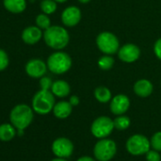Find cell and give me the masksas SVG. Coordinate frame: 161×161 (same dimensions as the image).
I'll list each match as a JSON object with an SVG mask.
<instances>
[{
    "mask_svg": "<svg viewBox=\"0 0 161 161\" xmlns=\"http://www.w3.org/2000/svg\"><path fill=\"white\" fill-rule=\"evenodd\" d=\"M44 41L47 47L55 50H62L69 43V33L62 26H50L44 31Z\"/></svg>",
    "mask_w": 161,
    "mask_h": 161,
    "instance_id": "1",
    "label": "cell"
},
{
    "mask_svg": "<svg viewBox=\"0 0 161 161\" xmlns=\"http://www.w3.org/2000/svg\"><path fill=\"white\" fill-rule=\"evenodd\" d=\"M33 109L28 104L21 103L15 105L10 113L11 123L17 130H25L33 120Z\"/></svg>",
    "mask_w": 161,
    "mask_h": 161,
    "instance_id": "2",
    "label": "cell"
},
{
    "mask_svg": "<svg viewBox=\"0 0 161 161\" xmlns=\"http://www.w3.org/2000/svg\"><path fill=\"white\" fill-rule=\"evenodd\" d=\"M55 105V96L50 90L40 89L37 91L31 102L33 111L39 115H47L53 110Z\"/></svg>",
    "mask_w": 161,
    "mask_h": 161,
    "instance_id": "3",
    "label": "cell"
},
{
    "mask_svg": "<svg viewBox=\"0 0 161 161\" xmlns=\"http://www.w3.org/2000/svg\"><path fill=\"white\" fill-rule=\"evenodd\" d=\"M47 69L56 75L66 73L72 66V59L66 52L57 50L50 54L47 61Z\"/></svg>",
    "mask_w": 161,
    "mask_h": 161,
    "instance_id": "4",
    "label": "cell"
},
{
    "mask_svg": "<svg viewBox=\"0 0 161 161\" xmlns=\"http://www.w3.org/2000/svg\"><path fill=\"white\" fill-rule=\"evenodd\" d=\"M97 47L101 52L107 55H114L118 53L120 44L119 38L110 31H102L96 38Z\"/></svg>",
    "mask_w": 161,
    "mask_h": 161,
    "instance_id": "5",
    "label": "cell"
},
{
    "mask_svg": "<svg viewBox=\"0 0 161 161\" xmlns=\"http://www.w3.org/2000/svg\"><path fill=\"white\" fill-rule=\"evenodd\" d=\"M117 144L110 138H102L95 144L93 153L99 161H110L117 153Z\"/></svg>",
    "mask_w": 161,
    "mask_h": 161,
    "instance_id": "6",
    "label": "cell"
},
{
    "mask_svg": "<svg viewBox=\"0 0 161 161\" xmlns=\"http://www.w3.org/2000/svg\"><path fill=\"white\" fill-rule=\"evenodd\" d=\"M125 147L130 154L142 155L151 149V142L145 136L135 134L127 139Z\"/></svg>",
    "mask_w": 161,
    "mask_h": 161,
    "instance_id": "7",
    "label": "cell"
},
{
    "mask_svg": "<svg viewBox=\"0 0 161 161\" xmlns=\"http://www.w3.org/2000/svg\"><path fill=\"white\" fill-rule=\"evenodd\" d=\"M114 129V120L107 116H101L92 122L90 131L96 138L102 139L108 137Z\"/></svg>",
    "mask_w": 161,
    "mask_h": 161,
    "instance_id": "8",
    "label": "cell"
},
{
    "mask_svg": "<svg viewBox=\"0 0 161 161\" xmlns=\"http://www.w3.org/2000/svg\"><path fill=\"white\" fill-rule=\"evenodd\" d=\"M51 150L55 156L61 158H68L74 152V145L69 138L58 137L52 142Z\"/></svg>",
    "mask_w": 161,
    "mask_h": 161,
    "instance_id": "9",
    "label": "cell"
},
{
    "mask_svg": "<svg viewBox=\"0 0 161 161\" xmlns=\"http://www.w3.org/2000/svg\"><path fill=\"white\" fill-rule=\"evenodd\" d=\"M140 54H141L140 48L136 45L131 43L123 45L122 47H119L118 51L119 59L126 64H131L137 61L138 58L140 57Z\"/></svg>",
    "mask_w": 161,
    "mask_h": 161,
    "instance_id": "10",
    "label": "cell"
},
{
    "mask_svg": "<svg viewBox=\"0 0 161 161\" xmlns=\"http://www.w3.org/2000/svg\"><path fill=\"white\" fill-rule=\"evenodd\" d=\"M80 19H82V12L77 6H68L66 7L62 14H61V20L64 26L68 28H73L77 26Z\"/></svg>",
    "mask_w": 161,
    "mask_h": 161,
    "instance_id": "11",
    "label": "cell"
},
{
    "mask_svg": "<svg viewBox=\"0 0 161 161\" xmlns=\"http://www.w3.org/2000/svg\"><path fill=\"white\" fill-rule=\"evenodd\" d=\"M47 70V63L41 59H31L25 65V71L31 78L40 79L46 75Z\"/></svg>",
    "mask_w": 161,
    "mask_h": 161,
    "instance_id": "12",
    "label": "cell"
},
{
    "mask_svg": "<svg viewBox=\"0 0 161 161\" xmlns=\"http://www.w3.org/2000/svg\"><path fill=\"white\" fill-rule=\"evenodd\" d=\"M130 99L124 94H118L110 101V111L113 115H124L130 108Z\"/></svg>",
    "mask_w": 161,
    "mask_h": 161,
    "instance_id": "13",
    "label": "cell"
},
{
    "mask_svg": "<svg viewBox=\"0 0 161 161\" xmlns=\"http://www.w3.org/2000/svg\"><path fill=\"white\" fill-rule=\"evenodd\" d=\"M44 32L37 26H30L24 29L21 34L23 42L27 45H35L43 37Z\"/></svg>",
    "mask_w": 161,
    "mask_h": 161,
    "instance_id": "14",
    "label": "cell"
},
{
    "mask_svg": "<svg viewBox=\"0 0 161 161\" xmlns=\"http://www.w3.org/2000/svg\"><path fill=\"white\" fill-rule=\"evenodd\" d=\"M134 92L140 98H147L152 95L153 91V86L151 80L147 79H140L134 85Z\"/></svg>",
    "mask_w": 161,
    "mask_h": 161,
    "instance_id": "15",
    "label": "cell"
},
{
    "mask_svg": "<svg viewBox=\"0 0 161 161\" xmlns=\"http://www.w3.org/2000/svg\"><path fill=\"white\" fill-rule=\"evenodd\" d=\"M72 109H73V106L70 104L69 102L61 101V102H58L57 103H55L52 112H53V115L57 119H67L71 115Z\"/></svg>",
    "mask_w": 161,
    "mask_h": 161,
    "instance_id": "16",
    "label": "cell"
},
{
    "mask_svg": "<svg viewBox=\"0 0 161 161\" xmlns=\"http://www.w3.org/2000/svg\"><path fill=\"white\" fill-rule=\"evenodd\" d=\"M50 91L55 97L65 98L70 94V86L64 80H57L53 82Z\"/></svg>",
    "mask_w": 161,
    "mask_h": 161,
    "instance_id": "17",
    "label": "cell"
},
{
    "mask_svg": "<svg viewBox=\"0 0 161 161\" xmlns=\"http://www.w3.org/2000/svg\"><path fill=\"white\" fill-rule=\"evenodd\" d=\"M3 5L12 14H21L27 8V0H3Z\"/></svg>",
    "mask_w": 161,
    "mask_h": 161,
    "instance_id": "18",
    "label": "cell"
},
{
    "mask_svg": "<svg viewBox=\"0 0 161 161\" xmlns=\"http://www.w3.org/2000/svg\"><path fill=\"white\" fill-rule=\"evenodd\" d=\"M16 128L12 123H3L0 125V140L11 141L16 135Z\"/></svg>",
    "mask_w": 161,
    "mask_h": 161,
    "instance_id": "19",
    "label": "cell"
},
{
    "mask_svg": "<svg viewBox=\"0 0 161 161\" xmlns=\"http://www.w3.org/2000/svg\"><path fill=\"white\" fill-rule=\"evenodd\" d=\"M95 99L101 103H107L112 100V92L106 86H98L94 90Z\"/></svg>",
    "mask_w": 161,
    "mask_h": 161,
    "instance_id": "20",
    "label": "cell"
},
{
    "mask_svg": "<svg viewBox=\"0 0 161 161\" xmlns=\"http://www.w3.org/2000/svg\"><path fill=\"white\" fill-rule=\"evenodd\" d=\"M114 64H115V59L113 58L112 55L104 54L102 57H100V59L98 60V66L100 67V69L103 71L110 70L114 66Z\"/></svg>",
    "mask_w": 161,
    "mask_h": 161,
    "instance_id": "21",
    "label": "cell"
},
{
    "mask_svg": "<svg viewBox=\"0 0 161 161\" xmlns=\"http://www.w3.org/2000/svg\"><path fill=\"white\" fill-rule=\"evenodd\" d=\"M114 120V126L117 130L119 131H124L129 128L131 124V119L129 117L125 115H119L117 116V118Z\"/></svg>",
    "mask_w": 161,
    "mask_h": 161,
    "instance_id": "22",
    "label": "cell"
},
{
    "mask_svg": "<svg viewBox=\"0 0 161 161\" xmlns=\"http://www.w3.org/2000/svg\"><path fill=\"white\" fill-rule=\"evenodd\" d=\"M40 8L43 14L50 15L56 12L57 2L54 1V0H42L40 3Z\"/></svg>",
    "mask_w": 161,
    "mask_h": 161,
    "instance_id": "23",
    "label": "cell"
},
{
    "mask_svg": "<svg viewBox=\"0 0 161 161\" xmlns=\"http://www.w3.org/2000/svg\"><path fill=\"white\" fill-rule=\"evenodd\" d=\"M35 24L38 28H40L42 31H46L51 26V21L50 18L48 17L47 14H40L36 16L35 18Z\"/></svg>",
    "mask_w": 161,
    "mask_h": 161,
    "instance_id": "24",
    "label": "cell"
},
{
    "mask_svg": "<svg viewBox=\"0 0 161 161\" xmlns=\"http://www.w3.org/2000/svg\"><path fill=\"white\" fill-rule=\"evenodd\" d=\"M151 148L153 150H156L158 152H161V131H158L156 133H154L151 139Z\"/></svg>",
    "mask_w": 161,
    "mask_h": 161,
    "instance_id": "25",
    "label": "cell"
},
{
    "mask_svg": "<svg viewBox=\"0 0 161 161\" xmlns=\"http://www.w3.org/2000/svg\"><path fill=\"white\" fill-rule=\"evenodd\" d=\"M10 59L7 52L0 48V71L5 70L9 66Z\"/></svg>",
    "mask_w": 161,
    "mask_h": 161,
    "instance_id": "26",
    "label": "cell"
},
{
    "mask_svg": "<svg viewBox=\"0 0 161 161\" xmlns=\"http://www.w3.org/2000/svg\"><path fill=\"white\" fill-rule=\"evenodd\" d=\"M145 157L147 161H160L161 160V156L158 151L156 150H152L150 149L146 153H145Z\"/></svg>",
    "mask_w": 161,
    "mask_h": 161,
    "instance_id": "27",
    "label": "cell"
},
{
    "mask_svg": "<svg viewBox=\"0 0 161 161\" xmlns=\"http://www.w3.org/2000/svg\"><path fill=\"white\" fill-rule=\"evenodd\" d=\"M52 80L49 77L47 76H43L42 78H40V88L44 89V90H50L51 86H52Z\"/></svg>",
    "mask_w": 161,
    "mask_h": 161,
    "instance_id": "28",
    "label": "cell"
},
{
    "mask_svg": "<svg viewBox=\"0 0 161 161\" xmlns=\"http://www.w3.org/2000/svg\"><path fill=\"white\" fill-rule=\"evenodd\" d=\"M153 53L157 59L161 60V38H158L153 45Z\"/></svg>",
    "mask_w": 161,
    "mask_h": 161,
    "instance_id": "29",
    "label": "cell"
},
{
    "mask_svg": "<svg viewBox=\"0 0 161 161\" xmlns=\"http://www.w3.org/2000/svg\"><path fill=\"white\" fill-rule=\"evenodd\" d=\"M68 102H69L70 104L74 107V106L79 105V103H80V98H79L78 96H76V95H73V96H71V97L69 98V101H68Z\"/></svg>",
    "mask_w": 161,
    "mask_h": 161,
    "instance_id": "30",
    "label": "cell"
},
{
    "mask_svg": "<svg viewBox=\"0 0 161 161\" xmlns=\"http://www.w3.org/2000/svg\"><path fill=\"white\" fill-rule=\"evenodd\" d=\"M77 161H96L93 157L89 156V155H84L80 156L77 159Z\"/></svg>",
    "mask_w": 161,
    "mask_h": 161,
    "instance_id": "31",
    "label": "cell"
},
{
    "mask_svg": "<svg viewBox=\"0 0 161 161\" xmlns=\"http://www.w3.org/2000/svg\"><path fill=\"white\" fill-rule=\"evenodd\" d=\"M51 161H67L66 158H61V157H56L54 159H52Z\"/></svg>",
    "mask_w": 161,
    "mask_h": 161,
    "instance_id": "32",
    "label": "cell"
},
{
    "mask_svg": "<svg viewBox=\"0 0 161 161\" xmlns=\"http://www.w3.org/2000/svg\"><path fill=\"white\" fill-rule=\"evenodd\" d=\"M78 1L80 3H83V4H87V3H89L91 1V0H78Z\"/></svg>",
    "mask_w": 161,
    "mask_h": 161,
    "instance_id": "33",
    "label": "cell"
},
{
    "mask_svg": "<svg viewBox=\"0 0 161 161\" xmlns=\"http://www.w3.org/2000/svg\"><path fill=\"white\" fill-rule=\"evenodd\" d=\"M54 1H56L57 3H64L67 1V0H54Z\"/></svg>",
    "mask_w": 161,
    "mask_h": 161,
    "instance_id": "34",
    "label": "cell"
}]
</instances>
